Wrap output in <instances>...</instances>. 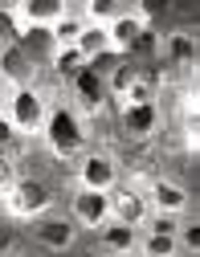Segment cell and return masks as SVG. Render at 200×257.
<instances>
[{
    "label": "cell",
    "instance_id": "44dd1931",
    "mask_svg": "<svg viewBox=\"0 0 200 257\" xmlns=\"http://www.w3.org/2000/svg\"><path fill=\"white\" fill-rule=\"evenodd\" d=\"M131 82H135V70H131V66H119V70H115V78L107 82V90H111L115 98H119V94H123V90H127Z\"/></svg>",
    "mask_w": 200,
    "mask_h": 257
},
{
    "label": "cell",
    "instance_id": "d6986e66",
    "mask_svg": "<svg viewBox=\"0 0 200 257\" xmlns=\"http://www.w3.org/2000/svg\"><path fill=\"white\" fill-rule=\"evenodd\" d=\"M53 70H57L61 78H74L78 70H86V57H82L74 45H70V49H57V53H53Z\"/></svg>",
    "mask_w": 200,
    "mask_h": 257
},
{
    "label": "cell",
    "instance_id": "3957f363",
    "mask_svg": "<svg viewBox=\"0 0 200 257\" xmlns=\"http://www.w3.org/2000/svg\"><path fill=\"white\" fill-rule=\"evenodd\" d=\"M9 13L17 25V37H29L33 29H53L70 9L57 5V0H29V5H9Z\"/></svg>",
    "mask_w": 200,
    "mask_h": 257
},
{
    "label": "cell",
    "instance_id": "277c9868",
    "mask_svg": "<svg viewBox=\"0 0 200 257\" xmlns=\"http://www.w3.org/2000/svg\"><path fill=\"white\" fill-rule=\"evenodd\" d=\"M45 114H49V110H45V102H41L37 90H17V94H13V102H9V122H13L17 135H41Z\"/></svg>",
    "mask_w": 200,
    "mask_h": 257
},
{
    "label": "cell",
    "instance_id": "9c48e42d",
    "mask_svg": "<svg viewBox=\"0 0 200 257\" xmlns=\"http://www.w3.org/2000/svg\"><path fill=\"white\" fill-rule=\"evenodd\" d=\"M151 196H147V208L155 216H180L188 208V192L176 184V180H151Z\"/></svg>",
    "mask_w": 200,
    "mask_h": 257
},
{
    "label": "cell",
    "instance_id": "4316f807",
    "mask_svg": "<svg viewBox=\"0 0 200 257\" xmlns=\"http://www.w3.org/2000/svg\"><path fill=\"white\" fill-rule=\"evenodd\" d=\"M127 257H143V253H127Z\"/></svg>",
    "mask_w": 200,
    "mask_h": 257
},
{
    "label": "cell",
    "instance_id": "5bb4252c",
    "mask_svg": "<svg viewBox=\"0 0 200 257\" xmlns=\"http://www.w3.org/2000/svg\"><path fill=\"white\" fill-rule=\"evenodd\" d=\"M123 13H127V5H107V0H90V5L82 9V21H86L90 29H111Z\"/></svg>",
    "mask_w": 200,
    "mask_h": 257
},
{
    "label": "cell",
    "instance_id": "e0dca14e",
    "mask_svg": "<svg viewBox=\"0 0 200 257\" xmlns=\"http://www.w3.org/2000/svg\"><path fill=\"white\" fill-rule=\"evenodd\" d=\"M74 49L86 57V66H90L94 57H103V53L111 49V45H107V29H90V25H86V29H82V37L74 41Z\"/></svg>",
    "mask_w": 200,
    "mask_h": 257
},
{
    "label": "cell",
    "instance_id": "30bf717a",
    "mask_svg": "<svg viewBox=\"0 0 200 257\" xmlns=\"http://www.w3.org/2000/svg\"><path fill=\"white\" fill-rule=\"evenodd\" d=\"M98 237H103V253H111V257H127L139 249V229H127L119 220H107L98 229Z\"/></svg>",
    "mask_w": 200,
    "mask_h": 257
},
{
    "label": "cell",
    "instance_id": "5b68a950",
    "mask_svg": "<svg viewBox=\"0 0 200 257\" xmlns=\"http://www.w3.org/2000/svg\"><path fill=\"white\" fill-rule=\"evenodd\" d=\"M115 184H119V168H115L111 155L90 151V155L78 159V188L82 192H107V196H111Z\"/></svg>",
    "mask_w": 200,
    "mask_h": 257
},
{
    "label": "cell",
    "instance_id": "603a6c76",
    "mask_svg": "<svg viewBox=\"0 0 200 257\" xmlns=\"http://www.w3.org/2000/svg\"><path fill=\"white\" fill-rule=\"evenodd\" d=\"M13 139H17V131H13V122H9V114H0V155H5V151L13 147Z\"/></svg>",
    "mask_w": 200,
    "mask_h": 257
},
{
    "label": "cell",
    "instance_id": "8fae6325",
    "mask_svg": "<svg viewBox=\"0 0 200 257\" xmlns=\"http://www.w3.org/2000/svg\"><path fill=\"white\" fill-rule=\"evenodd\" d=\"M70 82H74V90H78V98H82L86 106H103V102H107V94H111V90H107V78L98 74L94 66L78 70V74H74Z\"/></svg>",
    "mask_w": 200,
    "mask_h": 257
},
{
    "label": "cell",
    "instance_id": "9a60e30c",
    "mask_svg": "<svg viewBox=\"0 0 200 257\" xmlns=\"http://www.w3.org/2000/svg\"><path fill=\"white\" fill-rule=\"evenodd\" d=\"M163 53H168L172 66H192L196 61V37L192 33H172L168 41H163Z\"/></svg>",
    "mask_w": 200,
    "mask_h": 257
},
{
    "label": "cell",
    "instance_id": "7402d4cb",
    "mask_svg": "<svg viewBox=\"0 0 200 257\" xmlns=\"http://www.w3.org/2000/svg\"><path fill=\"white\" fill-rule=\"evenodd\" d=\"M176 241H180V249H188V253L196 257V249H200V229H196V224H180Z\"/></svg>",
    "mask_w": 200,
    "mask_h": 257
},
{
    "label": "cell",
    "instance_id": "6da1fadb",
    "mask_svg": "<svg viewBox=\"0 0 200 257\" xmlns=\"http://www.w3.org/2000/svg\"><path fill=\"white\" fill-rule=\"evenodd\" d=\"M41 135H45L49 151L61 155V159H70V155H78V151L86 147V131H82V122H78V114H74L70 106L49 110V114H45V126H41Z\"/></svg>",
    "mask_w": 200,
    "mask_h": 257
},
{
    "label": "cell",
    "instance_id": "d4e9b609",
    "mask_svg": "<svg viewBox=\"0 0 200 257\" xmlns=\"http://www.w3.org/2000/svg\"><path fill=\"white\" fill-rule=\"evenodd\" d=\"M196 126H200V122H196V114H192V118H188V126H184V143H188V151H192V155H196V147H200V131H196Z\"/></svg>",
    "mask_w": 200,
    "mask_h": 257
},
{
    "label": "cell",
    "instance_id": "ffe728a7",
    "mask_svg": "<svg viewBox=\"0 0 200 257\" xmlns=\"http://www.w3.org/2000/svg\"><path fill=\"white\" fill-rule=\"evenodd\" d=\"M147 233H159V237H176L180 233V220L176 216H147Z\"/></svg>",
    "mask_w": 200,
    "mask_h": 257
},
{
    "label": "cell",
    "instance_id": "7c38bea8",
    "mask_svg": "<svg viewBox=\"0 0 200 257\" xmlns=\"http://www.w3.org/2000/svg\"><path fill=\"white\" fill-rule=\"evenodd\" d=\"M143 33H147V29H143L135 17H131V13H123V17H119V21L107 29V45H111V53H127V49L135 45Z\"/></svg>",
    "mask_w": 200,
    "mask_h": 257
},
{
    "label": "cell",
    "instance_id": "83f0119b",
    "mask_svg": "<svg viewBox=\"0 0 200 257\" xmlns=\"http://www.w3.org/2000/svg\"><path fill=\"white\" fill-rule=\"evenodd\" d=\"M94 257H111V253H94Z\"/></svg>",
    "mask_w": 200,
    "mask_h": 257
},
{
    "label": "cell",
    "instance_id": "484cf974",
    "mask_svg": "<svg viewBox=\"0 0 200 257\" xmlns=\"http://www.w3.org/2000/svg\"><path fill=\"white\" fill-rule=\"evenodd\" d=\"M13 180H17V176H13V164H9L5 155H0V192H9V188H13Z\"/></svg>",
    "mask_w": 200,
    "mask_h": 257
},
{
    "label": "cell",
    "instance_id": "7a4b0ae2",
    "mask_svg": "<svg viewBox=\"0 0 200 257\" xmlns=\"http://www.w3.org/2000/svg\"><path fill=\"white\" fill-rule=\"evenodd\" d=\"M5 204H9V212L21 216V220H41V216H49L53 192H49L41 180H13V188L5 192Z\"/></svg>",
    "mask_w": 200,
    "mask_h": 257
},
{
    "label": "cell",
    "instance_id": "4fadbf2b",
    "mask_svg": "<svg viewBox=\"0 0 200 257\" xmlns=\"http://www.w3.org/2000/svg\"><path fill=\"white\" fill-rule=\"evenodd\" d=\"M123 126H127V135H135V139L151 135L155 126H159V106H155V102H143V106H127V110H123Z\"/></svg>",
    "mask_w": 200,
    "mask_h": 257
},
{
    "label": "cell",
    "instance_id": "2e32d148",
    "mask_svg": "<svg viewBox=\"0 0 200 257\" xmlns=\"http://www.w3.org/2000/svg\"><path fill=\"white\" fill-rule=\"evenodd\" d=\"M82 29H86V21H82L78 13H65V17L49 29V37H53V45H57V49H70V45L82 37Z\"/></svg>",
    "mask_w": 200,
    "mask_h": 257
},
{
    "label": "cell",
    "instance_id": "ba28073f",
    "mask_svg": "<svg viewBox=\"0 0 200 257\" xmlns=\"http://www.w3.org/2000/svg\"><path fill=\"white\" fill-rule=\"evenodd\" d=\"M147 216H151V208H147L143 192H131L127 188V192H115V196H111V220L127 224V229H143Z\"/></svg>",
    "mask_w": 200,
    "mask_h": 257
},
{
    "label": "cell",
    "instance_id": "52a82bcc",
    "mask_svg": "<svg viewBox=\"0 0 200 257\" xmlns=\"http://www.w3.org/2000/svg\"><path fill=\"white\" fill-rule=\"evenodd\" d=\"M33 237H37L41 249L65 253V249L74 245V237H78V224H74L70 216H41L37 224H33Z\"/></svg>",
    "mask_w": 200,
    "mask_h": 257
},
{
    "label": "cell",
    "instance_id": "cb8c5ba5",
    "mask_svg": "<svg viewBox=\"0 0 200 257\" xmlns=\"http://www.w3.org/2000/svg\"><path fill=\"white\" fill-rule=\"evenodd\" d=\"M9 37H17V25H13V13L5 5V9H0V41H9Z\"/></svg>",
    "mask_w": 200,
    "mask_h": 257
},
{
    "label": "cell",
    "instance_id": "8992f818",
    "mask_svg": "<svg viewBox=\"0 0 200 257\" xmlns=\"http://www.w3.org/2000/svg\"><path fill=\"white\" fill-rule=\"evenodd\" d=\"M70 220L82 224V229H103V224L111 220V196L107 192H74L70 200Z\"/></svg>",
    "mask_w": 200,
    "mask_h": 257
},
{
    "label": "cell",
    "instance_id": "ac0fdd59",
    "mask_svg": "<svg viewBox=\"0 0 200 257\" xmlns=\"http://www.w3.org/2000/svg\"><path fill=\"white\" fill-rule=\"evenodd\" d=\"M135 253H143V257H180V241L176 237H159V233H143Z\"/></svg>",
    "mask_w": 200,
    "mask_h": 257
}]
</instances>
